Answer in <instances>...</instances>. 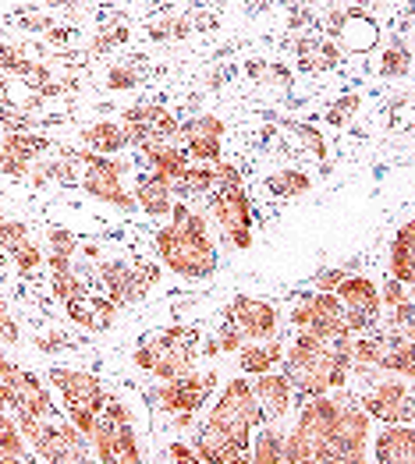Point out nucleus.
<instances>
[{
    "label": "nucleus",
    "instance_id": "1",
    "mask_svg": "<svg viewBox=\"0 0 415 464\" xmlns=\"http://www.w3.org/2000/svg\"><path fill=\"white\" fill-rule=\"evenodd\" d=\"M157 252L185 280H202L217 269V252L206 238V223L202 216L188 213L185 202L174 206V227H164L157 234Z\"/></svg>",
    "mask_w": 415,
    "mask_h": 464
},
{
    "label": "nucleus",
    "instance_id": "2",
    "mask_svg": "<svg viewBox=\"0 0 415 464\" xmlns=\"http://www.w3.org/2000/svg\"><path fill=\"white\" fill-rule=\"evenodd\" d=\"M267 412L259 408V400L248 386V379H231L217 400V408L210 415V426H217L220 433H227L241 450H248V429L252 426H263Z\"/></svg>",
    "mask_w": 415,
    "mask_h": 464
},
{
    "label": "nucleus",
    "instance_id": "3",
    "mask_svg": "<svg viewBox=\"0 0 415 464\" xmlns=\"http://www.w3.org/2000/svg\"><path fill=\"white\" fill-rule=\"evenodd\" d=\"M334 400V426H330V461H358L370 436V415L344 386H337Z\"/></svg>",
    "mask_w": 415,
    "mask_h": 464
},
{
    "label": "nucleus",
    "instance_id": "4",
    "mask_svg": "<svg viewBox=\"0 0 415 464\" xmlns=\"http://www.w3.org/2000/svg\"><path fill=\"white\" fill-rule=\"evenodd\" d=\"M82 163H85V174H82V185H85V192L89 195H96V199H107V202H114V206H125V209H132L135 206V199L121 188V174L128 170L125 163H114V160H107V156H99V153H85V156H78Z\"/></svg>",
    "mask_w": 415,
    "mask_h": 464
},
{
    "label": "nucleus",
    "instance_id": "5",
    "mask_svg": "<svg viewBox=\"0 0 415 464\" xmlns=\"http://www.w3.org/2000/svg\"><path fill=\"white\" fill-rule=\"evenodd\" d=\"M362 408H366V415H373L380 422H412V393L405 383L387 379L362 400Z\"/></svg>",
    "mask_w": 415,
    "mask_h": 464
},
{
    "label": "nucleus",
    "instance_id": "6",
    "mask_svg": "<svg viewBox=\"0 0 415 464\" xmlns=\"http://www.w3.org/2000/svg\"><path fill=\"white\" fill-rule=\"evenodd\" d=\"M231 319H234V326H238L245 337H252V340H267V337L277 333V309L267 305V302L245 298V295L234 298V305H231Z\"/></svg>",
    "mask_w": 415,
    "mask_h": 464
},
{
    "label": "nucleus",
    "instance_id": "7",
    "mask_svg": "<svg viewBox=\"0 0 415 464\" xmlns=\"http://www.w3.org/2000/svg\"><path fill=\"white\" fill-rule=\"evenodd\" d=\"M32 443L43 461H82V436L75 426H39Z\"/></svg>",
    "mask_w": 415,
    "mask_h": 464
},
{
    "label": "nucleus",
    "instance_id": "8",
    "mask_svg": "<svg viewBox=\"0 0 415 464\" xmlns=\"http://www.w3.org/2000/svg\"><path fill=\"white\" fill-rule=\"evenodd\" d=\"M210 386H213V376H202V379H199L195 372L174 376V379L160 390V404H164V412H174V415H181V412H195Z\"/></svg>",
    "mask_w": 415,
    "mask_h": 464
},
{
    "label": "nucleus",
    "instance_id": "9",
    "mask_svg": "<svg viewBox=\"0 0 415 464\" xmlns=\"http://www.w3.org/2000/svg\"><path fill=\"white\" fill-rule=\"evenodd\" d=\"M50 379H54V386L61 390L64 400L85 404V408H92V412H103V404H107V397H103L96 376H89V372H78V369H54V372H50Z\"/></svg>",
    "mask_w": 415,
    "mask_h": 464
},
{
    "label": "nucleus",
    "instance_id": "10",
    "mask_svg": "<svg viewBox=\"0 0 415 464\" xmlns=\"http://www.w3.org/2000/svg\"><path fill=\"white\" fill-rule=\"evenodd\" d=\"M337 298H341L344 309L362 312L366 319H377L380 316V295H377V283L370 276H341Z\"/></svg>",
    "mask_w": 415,
    "mask_h": 464
},
{
    "label": "nucleus",
    "instance_id": "11",
    "mask_svg": "<svg viewBox=\"0 0 415 464\" xmlns=\"http://www.w3.org/2000/svg\"><path fill=\"white\" fill-rule=\"evenodd\" d=\"M377 461L384 464H412L415 461V429L405 422H391V429L377 440Z\"/></svg>",
    "mask_w": 415,
    "mask_h": 464
},
{
    "label": "nucleus",
    "instance_id": "12",
    "mask_svg": "<svg viewBox=\"0 0 415 464\" xmlns=\"http://www.w3.org/2000/svg\"><path fill=\"white\" fill-rule=\"evenodd\" d=\"M252 393L267 408L270 419H281L291 404V383H288V376H277V372H259V383L252 386Z\"/></svg>",
    "mask_w": 415,
    "mask_h": 464
},
{
    "label": "nucleus",
    "instance_id": "13",
    "mask_svg": "<svg viewBox=\"0 0 415 464\" xmlns=\"http://www.w3.org/2000/svg\"><path fill=\"white\" fill-rule=\"evenodd\" d=\"M195 454H199V461H213V464H220V461H245V450L227 433H220L217 426H206L199 433Z\"/></svg>",
    "mask_w": 415,
    "mask_h": 464
},
{
    "label": "nucleus",
    "instance_id": "14",
    "mask_svg": "<svg viewBox=\"0 0 415 464\" xmlns=\"http://www.w3.org/2000/svg\"><path fill=\"white\" fill-rule=\"evenodd\" d=\"M213 213H217V220H220L227 230L248 227V220H252V209H248V199H245L241 185H231V188H224V192L217 195V202H213Z\"/></svg>",
    "mask_w": 415,
    "mask_h": 464
},
{
    "label": "nucleus",
    "instance_id": "15",
    "mask_svg": "<svg viewBox=\"0 0 415 464\" xmlns=\"http://www.w3.org/2000/svg\"><path fill=\"white\" fill-rule=\"evenodd\" d=\"M142 146H146V156H149L153 170H157L160 178H167V181H174L178 174L188 167V156H185L181 149L167 146L164 139H149V142H142Z\"/></svg>",
    "mask_w": 415,
    "mask_h": 464
},
{
    "label": "nucleus",
    "instance_id": "16",
    "mask_svg": "<svg viewBox=\"0 0 415 464\" xmlns=\"http://www.w3.org/2000/svg\"><path fill=\"white\" fill-rule=\"evenodd\" d=\"M281 355H284V347H281L277 340H270V337H267L263 347H259V344H241V347H238V362H241V369H245L248 376L270 372L274 362H277Z\"/></svg>",
    "mask_w": 415,
    "mask_h": 464
},
{
    "label": "nucleus",
    "instance_id": "17",
    "mask_svg": "<svg viewBox=\"0 0 415 464\" xmlns=\"http://www.w3.org/2000/svg\"><path fill=\"white\" fill-rule=\"evenodd\" d=\"M171 181L160 178V174H153V178H142L139 181V206L149 213V216H164L171 213Z\"/></svg>",
    "mask_w": 415,
    "mask_h": 464
},
{
    "label": "nucleus",
    "instance_id": "18",
    "mask_svg": "<svg viewBox=\"0 0 415 464\" xmlns=\"http://www.w3.org/2000/svg\"><path fill=\"white\" fill-rule=\"evenodd\" d=\"M377 369H391V372H401V376H412L415 365H412V337H384V355H380V365Z\"/></svg>",
    "mask_w": 415,
    "mask_h": 464
},
{
    "label": "nucleus",
    "instance_id": "19",
    "mask_svg": "<svg viewBox=\"0 0 415 464\" xmlns=\"http://www.w3.org/2000/svg\"><path fill=\"white\" fill-rule=\"evenodd\" d=\"M341 61V50L334 43H316V39H302L298 43V64L309 71H327Z\"/></svg>",
    "mask_w": 415,
    "mask_h": 464
},
{
    "label": "nucleus",
    "instance_id": "20",
    "mask_svg": "<svg viewBox=\"0 0 415 464\" xmlns=\"http://www.w3.org/2000/svg\"><path fill=\"white\" fill-rule=\"evenodd\" d=\"M384 355V337H358L348 340V365L355 372H373Z\"/></svg>",
    "mask_w": 415,
    "mask_h": 464
},
{
    "label": "nucleus",
    "instance_id": "21",
    "mask_svg": "<svg viewBox=\"0 0 415 464\" xmlns=\"http://www.w3.org/2000/svg\"><path fill=\"white\" fill-rule=\"evenodd\" d=\"M391 276L401 280L405 287L415 280V269H412V223H405L394 238V248H391Z\"/></svg>",
    "mask_w": 415,
    "mask_h": 464
},
{
    "label": "nucleus",
    "instance_id": "22",
    "mask_svg": "<svg viewBox=\"0 0 415 464\" xmlns=\"http://www.w3.org/2000/svg\"><path fill=\"white\" fill-rule=\"evenodd\" d=\"M85 146L92 149V153H99V156H107V153H118V149H125L128 146V139H125V128H118V125H107V121H99V125H92V128H85Z\"/></svg>",
    "mask_w": 415,
    "mask_h": 464
},
{
    "label": "nucleus",
    "instance_id": "23",
    "mask_svg": "<svg viewBox=\"0 0 415 464\" xmlns=\"http://www.w3.org/2000/svg\"><path fill=\"white\" fill-rule=\"evenodd\" d=\"M337 36L348 43V50H370V46L377 43V25H373L370 18L351 15V18H344V22H341Z\"/></svg>",
    "mask_w": 415,
    "mask_h": 464
},
{
    "label": "nucleus",
    "instance_id": "24",
    "mask_svg": "<svg viewBox=\"0 0 415 464\" xmlns=\"http://www.w3.org/2000/svg\"><path fill=\"white\" fill-rule=\"evenodd\" d=\"M309 174H302V170H277L274 178L267 181V188L277 195V199H298V195H305L309 192Z\"/></svg>",
    "mask_w": 415,
    "mask_h": 464
},
{
    "label": "nucleus",
    "instance_id": "25",
    "mask_svg": "<svg viewBox=\"0 0 415 464\" xmlns=\"http://www.w3.org/2000/svg\"><path fill=\"white\" fill-rule=\"evenodd\" d=\"M0 149H4V153H15V156H22V160H32V156H39V153L50 149V139H46V135H29V132H11L4 142H0Z\"/></svg>",
    "mask_w": 415,
    "mask_h": 464
},
{
    "label": "nucleus",
    "instance_id": "26",
    "mask_svg": "<svg viewBox=\"0 0 415 464\" xmlns=\"http://www.w3.org/2000/svg\"><path fill=\"white\" fill-rule=\"evenodd\" d=\"M252 461H259V464H277V461H284V436L277 429H263V433L255 436Z\"/></svg>",
    "mask_w": 415,
    "mask_h": 464
},
{
    "label": "nucleus",
    "instance_id": "27",
    "mask_svg": "<svg viewBox=\"0 0 415 464\" xmlns=\"http://www.w3.org/2000/svg\"><path fill=\"white\" fill-rule=\"evenodd\" d=\"M92 447H96V457L103 461V464H111V461H118V447H114V422L107 419V415H96V426H92Z\"/></svg>",
    "mask_w": 415,
    "mask_h": 464
},
{
    "label": "nucleus",
    "instance_id": "28",
    "mask_svg": "<svg viewBox=\"0 0 415 464\" xmlns=\"http://www.w3.org/2000/svg\"><path fill=\"white\" fill-rule=\"evenodd\" d=\"M178 135L185 142H192V139H220L224 125H220V118H213V113H199V118H192L188 125H178Z\"/></svg>",
    "mask_w": 415,
    "mask_h": 464
},
{
    "label": "nucleus",
    "instance_id": "29",
    "mask_svg": "<svg viewBox=\"0 0 415 464\" xmlns=\"http://www.w3.org/2000/svg\"><path fill=\"white\" fill-rule=\"evenodd\" d=\"M114 447H118V461H128V464H139L142 454H139V443H135V433L128 422H114Z\"/></svg>",
    "mask_w": 415,
    "mask_h": 464
},
{
    "label": "nucleus",
    "instance_id": "30",
    "mask_svg": "<svg viewBox=\"0 0 415 464\" xmlns=\"http://www.w3.org/2000/svg\"><path fill=\"white\" fill-rule=\"evenodd\" d=\"M362 106V99H358V92H348V96H341L337 103H330V110H327V125H334V128H341V125H348L351 118H355V110Z\"/></svg>",
    "mask_w": 415,
    "mask_h": 464
},
{
    "label": "nucleus",
    "instance_id": "31",
    "mask_svg": "<svg viewBox=\"0 0 415 464\" xmlns=\"http://www.w3.org/2000/svg\"><path fill=\"white\" fill-rule=\"evenodd\" d=\"M50 291H54L61 302H68V298H78V295H85L82 291V283H78V273L75 269H64V273H54V280H50Z\"/></svg>",
    "mask_w": 415,
    "mask_h": 464
},
{
    "label": "nucleus",
    "instance_id": "32",
    "mask_svg": "<svg viewBox=\"0 0 415 464\" xmlns=\"http://www.w3.org/2000/svg\"><path fill=\"white\" fill-rule=\"evenodd\" d=\"M0 454H4V461H18V457H22V436H18V426H11L4 415H0Z\"/></svg>",
    "mask_w": 415,
    "mask_h": 464
},
{
    "label": "nucleus",
    "instance_id": "33",
    "mask_svg": "<svg viewBox=\"0 0 415 464\" xmlns=\"http://www.w3.org/2000/svg\"><path fill=\"white\" fill-rule=\"evenodd\" d=\"M11 255H15V266L22 269V273H32L39 262H43V255H39V248L25 238V241H18V245H11Z\"/></svg>",
    "mask_w": 415,
    "mask_h": 464
},
{
    "label": "nucleus",
    "instance_id": "34",
    "mask_svg": "<svg viewBox=\"0 0 415 464\" xmlns=\"http://www.w3.org/2000/svg\"><path fill=\"white\" fill-rule=\"evenodd\" d=\"M64 408H68V419H71V426H75L78 433H92V426H96V415H99V412L85 408V404H75V400H64Z\"/></svg>",
    "mask_w": 415,
    "mask_h": 464
},
{
    "label": "nucleus",
    "instance_id": "35",
    "mask_svg": "<svg viewBox=\"0 0 415 464\" xmlns=\"http://www.w3.org/2000/svg\"><path fill=\"white\" fill-rule=\"evenodd\" d=\"M64 305H68V316H71L78 326H85V330H96V316H92V305L85 302V295H78V298H68Z\"/></svg>",
    "mask_w": 415,
    "mask_h": 464
},
{
    "label": "nucleus",
    "instance_id": "36",
    "mask_svg": "<svg viewBox=\"0 0 415 464\" xmlns=\"http://www.w3.org/2000/svg\"><path fill=\"white\" fill-rule=\"evenodd\" d=\"M380 71H384V75H391V78L405 75V71H408V53H405L401 46L387 50V53H384V61H380Z\"/></svg>",
    "mask_w": 415,
    "mask_h": 464
},
{
    "label": "nucleus",
    "instance_id": "37",
    "mask_svg": "<svg viewBox=\"0 0 415 464\" xmlns=\"http://www.w3.org/2000/svg\"><path fill=\"white\" fill-rule=\"evenodd\" d=\"M188 153H192V160H217L220 156V139H192Z\"/></svg>",
    "mask_w": 415,
    "mask_h": 464
},
{
    "label": "nucleus",
    "instance_id": "38",
    "mask_svg": "<svg viewBox=\"0 0 415 464\" xmlns=\"http://www.w3.org/2000/svg\"><path fill=\"white\" fill-rule=\"evenodd\" d=\"M0 68H8V71H18V75H25V71H29V61L22 57V50H15V46H4V43H0Z\"/></svg>",
    "mask_w": 415,
    "mask_h": 464
},
{
    "label": "nucleus",
    "instance_id": "39",
    "mask_svg": "<svg viewBox=\"0 0 415 464\" xmlns=\"http://www.w3.org/2000/svg\"><path fill=\"white\" fill-rule=\"evenodd\" d=\"M50 245H54V252H61V255H71V252L78 248L75 234H71V230H64V227H54V230H50Z\"/></svg>",
    "mask_w": 415,
    "mask_h": 464
},
{
    "label": "nucleus",
    "instance_id": "40",
    "mask_svg": "<svg viewBox=\"0 0 415 464\" xmlns=\"http://www.w3.org/2000/svg\"><path fill=\"white\" fill-rule=\"evenodd\" d=\"M89 305H92V312H99V316H96L99 326H111V323L118 319V302H114V298H92Z\"/></svg>",
    "mask_w": 415,
    "mask_h": 464
},
{
    "label": "nucleus",
    "instance_id": "41",
    "mask_svg": "<svg viewBox=\"0 0 415 464\" xmlns=\"http://www.w3.org/2000/svg\"><path fill=\"white\" fill-rule=\"evenodd\" d=\"M29 234H25V227L22 223H15V220H0V245H18V241H25Z\"/></svg>",
    "mask_w": 415,
    "mask_h": 464
},
{
    "label": "nucleus",
    "instance_id": "42",
    "mask_svg": "<svg viewBox=\"0 0 415 464\" xmlns=\"http://www.w3.org/2000/svg\"><path fill=\"white\" fill-rule=\"evenodd\" d=\"M149 128H153V139H171V135H178V121L171 118L167 110H160V113H157V121H153Z\"/></svg>",
    "mask_w": 415,
    "mask_h": 464
},
{
    "label": "nucleus",
    "instance_id": "43",
    "mask_svg": "<svg viewBox=\"0 0 415 464\" xmlns=\"http://www.w3.org/2000/svg\"><path fill=\"white\" fill-rule=\"evenodd\" d=\"M135 82H139V75L132 68H111V75H107V85L111 89H132Z\"/></svg>",
    "mask_w": 415,
    "mask_h": 464
},
{
    "label": "nucleus",
    "instance_id": "44",
    "mask_svg": "<svg viewBox=\"0 0 415 464\" xmlns=\"http://www.w3.org/2000/svg\"><path fill=\"white\" fill-rule=\"evenodd\" d=\"M0 170L11 174V178H25V174H29V160H22V156H15V153H4V160H0Z\"/></svg>",
    "mask_w": 415,
    "mask_h": 464
},
{
    "label": "nucleus",
    "instance_id": "45",
    "mask_svg": "<svg viewBox=\"0 0 415 464\" xmlns=\"http://www.w3.org/2000/svg\"><path fill=\"white\" fill-rule=\"evenodd\" d=\"M18 326H15V319L8 316V312H0V340H4V344H18Z\"/></svg>",
    "mask_w": 415,
    "mask_h": 464
},
{
    "label": "nucleus",
    "instance_id": "46",
    "mask_svg": "<svg viewBox=\"0 0 415 464\" xmlns=\"http://www.w3.org/2000/svg\"><path fill=\"white\" fill-rule=\"evenodd\" d=\"M405 298H408L405 283H401V280H387V287H384V302H387V305H398V302H405Z\"/></svg>",
    "mask_w": 415,
    "mask_h": 464
},
{
    "label": "nucleus",
    "instance_id": "47",
    "mask_svg": "<svg viewBox=\"0 0 415 464\" xmlns=\"http://www.w3.org/2000/svg\"><path fill=\"white\" fill-rule=\"evenodd\" d=\"M167 457H171V461H181V464L199 461V454H195L192 447H185V443H171V447H167Z\"/></svg>",
    "mask_w": 415,
    "mask_h": 464
},
{
    "label": "nucleus",
    "instance_id": "48",
    "mask_svg": "<svg viewBox=\"0 0 415 464\" xmlns=\"http://www.w3.org/2000/svg\"><path fill=\"white\" fill-rule=\"evenodd\" d=\"M341 269H323L320 276H316V287H320V291H337V283H341Z\"/></svg>",
    "mask_w": 415,
    "mask_h": 464
},
{
    "label": "nucleus",
    "instance_id": "49",
    "mask_svg": "<svg viewBox=\"0 0 415 464\" xmlns=\"http://www.w3.org/2000/svg\"><path fill=\"white\" fill-rule=\"evenodd\" d=\"M241 330L238 326H227L224 333H220V347H224V351H238V347H241Z\"/></svg>",
    "mask_w": 415,
    "mask_h": 464
},
{
    "label": "nucleus",
    "instance_id": "50",
    "mask_svg": "<svg viewBox=\"0 0 415 464\" xmlns=\"http://www.w3.org/2000/svg\"><path fill=\"white\" fill-rule=\"evenodd\" d=\"M15 415H18V429H22L25 436H36V433H39V419H36V415H29V412H22V408H15Z\"/></svg>",
    "mask_w": 415,
    "mask_h": 464
},
{
    "label": "nucleus",
    "instance_id": "51",
    "mask_svg": "<svg viewBox=\"0 0 415 464\" xmlns=\"http://www.w3.org/2000/svg\"><path fill=\"white\" fill-rule=\"evenodd\" d=\"M103 415H107L111 422H128L125 404H118V400H107V404H103Z\"/></svg>",
    "mask_w": 415,
    "mask_h": 464
},
{
    "label": "nucleus",
    "instance_id": "52",
    "mask_svg": "<svg viewBox=\"0 0 415 464\" xmlns=\"http://www.w3.org/2000/svg\"><path fill=\"white\" fill-rule=\"evenodd\" d=\"M309 319H313V305H309V302H302V305L291 312V323H295L298 330H305V326H309Z\"/></svg>",
    "mask_w": 415,
    "mask_h": 464
},
{
    "label": "nucleus",
    "instance_id": "53",
    "mask_svg": "<svg viewBox=\"0 0 415 464\" xmlns=\"http://www.w3.org/2000/svg\"><path fill=\"white\" fill-rule=\"evenodd\" d=\"M298 132H302V139L309 142V149H313L316 156H327V149H323V139H320V135H316L313 128H298Z\"/></svg>",
    "mask_w": 415,
    "mask_h": 464
},
{
    "label": "nucleus",
    "instance_id": "54",
    "mask_svg": "<svg viewBox=\"0 0 415 464\" xmlns=\"http://www.w3.org/2000/svg\"><path fill=\"white\" fill-rule=\"evenodd\" d=\"M125 39H128V29H114V32H103V39H99L96 46H99V50H103V46H118V43H125Z\"/></svg>",
    "mask_w": 415,
    "mask_h": 464
},
{
    "label": "nucleus",
    "instance_id": "55",
    "mask_svg": "<svg viewBox=\"0 0 415 464\" xmlns=\"http://www.w3.org/2000/svg\"><path fill=\"white\" fill-rule=\"evenodd\" d=\"M171 25H174L171 18H164V22H153V25H149V36H153V39H167V36H171Z\"/></svg>",
    "mask_w": 415,
    "mask_h": 464
},
{
    "label": "nucleus",
    "instance_id": "56",
    "mask_svg": "<svg viewBox=\"0 0 415 464\" xmlns=\"http://www.w3.org/2000/svg\"><path fill=\"white\" fill-rule=\"evenodd\" d=\"M231 238H234V245H238V248H248V245H252L248 227H238V230H231Z\"/></svg>",
    "mask_w": 415,
    "mask_h": 464
},
{
    "label": "nucleus",
    "instance_id": "57",
    "mask_svg": "<svg viewBox=\"0 0 415 464\" xmlns=\"http://www.w3.org/2000/svg\"><path fill=\"white\" fill-rule=\"evenodd\" d=\"M8 404H15V386L11 383H0V408H8Z\"/></svg>",
    "mask_w": 415,
    "mask_h": 464
},
{
    "label": "nucleus",
    "instance_id": "58",
    "mask_svg": "<svg viewBox=\"0 0 415 464\" xmlns=\"http://www.w3.org/2000/svg\"><path fill=\"white\" fill-rule=\"evenodd\" d=\"M195 25H199V32H210V29L217 25V18H213V15H202V18H199Z\"/></svg>",
    "mask_w": 415,
    "mask_h": 464
},
{
    "label": "nucleus",
    "instance_id": "59",
    "mask_svg": "<svg viewBox=\"0 0 415 464\" xmlns=\"http://www.w3.org/2000/svg\"><path fill=\"white\" fill-rule=\"evenodd\" d=\"M46 32H50V39H54V43H64L68 39V29H54V25H50Z\"/></svg>",
    "mask_w": 415,
    "mask_h": 464
},
{
    "label": "nucleus",
    "instance_id": "60",
    "mask_svg": "<svg viewBox=\"0 0 415 464\" xmlns=\"http://www.w3.org/2000/svg\"><path fill=\"white\" fill-rule=\"evenodd\" d=\"M8 369H11V362H8V358H0V379L8 376Z\"/></svg>",
    "mask_w": 415,
    "mask_h": 464
},
{
    "label": "nucleus",
    "instance_id": "61",
    "mask_svg": "<svg viewBox=\"0 0 415 464\" xmlns=\"http://www.w3.org/2000/svg\"><path fill=\"white\" fill-rule=\"evenodd\" d=\"M0 160H4V149H0Z\"/></svg>",
    "mask_w": 415,
    "mask_h": 464
},
{
    "label": "nucleus",
    "instance_id": "62",
    "mask_svg": "<svg viewBox=\"0 0 415 464\" xmlns=\"http://www.w3.org/2000/svg\"><path fill=\"white\" fill-rule=\"evenodd\" d=\"M0 220H4V216H0Z\"/></svg>",
    "mask_w": 415,
    "mask_h": 464
}]
</instances>
